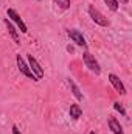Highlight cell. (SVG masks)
<instances>
[{"instance_id": "6da1fadb", "label": "cell", "mask_w": 132, "mask_h": 134, "mask_svg": "<svg viewBox=\"0 0 132 134\" xmlns=\"http://www.w3.org/2000/svg\"><path fill=\"white\" fill-rule=\"evenodd\" d=\"M82 61H84L86 67H89V70L93 72L95 75H99V73H101V67H99L98 61H97L95 56L90 55L89 52H84V53H82Z\"/></svg>"}, {"instance_id": "7a4b0ae2", "label": "cell", "mask_w": 132, "mask_h": 134, "mask_svg": "<svg viewBox=\"0 0 132 134\" xmlns=\"http://www.w3.org/2000/svg\"><path fill=\"white\" fill-rule=\"evenodd\" d=\"M6 14H8V19H11L17 27H19V30H20V33H28V27L25 25V22L22 20V17L19 16V13L16 11V9H13V8H8V11H6Z\"/></svg>"}, {"instance_id": "3957f363", "label": "cell", "mask_w": 132, "mask_h": 134, "mask_svg": "<svg viewBox=\"0 0 132 134\" xmlns=\"http://www.w3.org/2000/svg\"><path fill=\"white\" fill-rule=\"evenodd\" d=\"M89 14H90V19H92L95 24H98V25H101V27H107V25H109L107 17H104V16L99 13L93 5H90V6H89Z\"/></svg>"}, {"instance_id": "277c9868", "label": "cell", "mask_w": 132, "mask_h": 134, "mask_svg": "<svg viewBox=\"0 0 132 134\" xmlns=\"http://www.w3.org/2000/svg\"><path fill=\"white\" fill-rule=\"evenodd\" d=\"M16 61H17V67H19V72L23 75V76H27V78H31V80H34V81H37L36 80V76L33 75V72L30 70V67H28V64L23 61V58L20 56V55H16Z\"/></svg>"}, {"instance_id": "5b68a950", "label": "cell", "mask_w": 132, "mask_h": 134, "mask_svg": "<svg viewBox=\"0 0 132 134\" xmlns=\"http://www.w3.org/2000/svg\"><path fill=\"white\" fill-rule=\"evenodd\" d=\"M28 67L33 72V75L36 76V80H40L44 76V70H42V67L39 66V63L36 61V58L33 55H28Z\"/></svg>"}, {"instance_id": "8992f818", "label": "cell", "mask_w": 132, "mask_h": 134, "mask_svg": "<svg viewBox=\"0 0 132 134\" xmlns=\"http://www.w3.org/2000/svg\"><path fill=\"white\" fill-rule=\"evenodd\" d=\"M109 81H110V84L115 87V91H117L120 95H126V87H124L123 81H121L115 73H109Z\"/></svg>"}, {"instance_id": "52a82bcc", "label": "cell", "mask_w": 132, "mask_h": 134, "mask_svg": "<svg viewBox=\"0 0 132 134\" xmlns=\"http://www.w3.org/2000/svg\"><path fill=\"white\" fill-rule=\"evenodd\" d=\"M67 33H68L70 39H71L76 45H79V47H87V42H86V39H84V36H82L81 31H78V30L71 28V30H68Z\"/></svg>"}, {"instance_id": "ba28073f", "label": "cell", "mask_w": 132, "mask_h": 134, "mask_svg": "<svg viewBox=\"0 0 132 134\" xmlns=\"http://www.w3.org/2000/svg\"><path fill=\"white\" fill-rule=\"evenodd\" d=\"M109 128H110V131L113 134H124L123 126L120 125V122H118L115 117H110V119H109Z\"/></svg>"}, {"instance_id": "9c48e42d", "label": "cell", "mask_w": 132, "mask_h": 134, "mask_svg": "<svg viewBox=\"0 0 132 134\" xmlns=\"http://www.w3.org/2000/svg\"><path fill=\"white\" fill-rule=\"evenodd\" d=\"M5 25H6V28H8V33L11 34V37L16 41V44H20V39H19V34H17V30H16V27L8 20V19H5Z\"/></svg>"}, {"instance_id": "30bf717a", "label": "cell", "mask_w": 132, "mask_h": 134, "mask_svg": "<svg viewBox=\"0 0 132 134\" xmlns=\"http://www.w3.org/2000/svg\"><path fill=\"white\" fill-rule=\"evenodd\" d=\"M68 114L71 119L78 120L81 115H82V109L79 108V104H70V109H68Z\"/></svg>"}, {"instance_id": "8fae6325", "label": "cell", "mask_w": 132, "mask_h": 134, "mask_svg": "<svg viewBox=\"0 0 132 134\" xmlns=\"http://www.w3.org/2000/svg\"><path fill=\"white\" fill-rule=\"evenodd\" d=\"M68 84H70V89H71V92H73V95L78 98V100H82L84 97H82V94H81V91H79V87L75 84V81L73 80H68Z\"/></svg>"}, {"instance_id": "7c38bea8", "label": "cell", "mask_w": 132, "mask_h": 134, "mask_svg": "<svg viewBox=\"0 0 132 134\" xmlns=\"http://www.w3.org/2000/svg\"><path fill=\"white\" fill-rule=\"evenodd\" d=\"M104 3L107 5V8L110 11H118V6H120L118 0H104Z\"/></svg>"}, {"instance_id": "4fadbf2b", "label": "cell", "mask_w": 132, "mask_h": 134, "mask_svg": "<svg viewBox=\"0 0 132 134\" xmlns=\"http://www.w3.org/2000/svg\"><path fill=\"white\" fill-rule=\"evenodd\" d=\"M55 3L61 9H68L70 8V0H55Z\"/></svg>"}, {"instance_id": "5bb4252c", "label": "cell", "mask_w": 132, "mask_h": 134, "mask_svg": "<svg viewBox=\"0 0 132 134\" xmlns=\"http://www.w3.org/2000/svg\"><path fill=\"white\" fill-rule=\"evenodd\" d=\"M113 108H115V111H118V112H120L121 115H124V117L128 115V112H126V109H124V108H123V106H121V104H120L118 101H115V103H113Z\"/></svg>"}, {"instance_id": "9a60e30c", "label": "cell", "mask_w": 132, "mask_h": 134, "mask_svg": "<svg viewBox=\"0 0 132 134\" xmlns=\"http://www.w3.org/2000/svg\"><path fill=\"white\" fill-rule=\"evenodd\" d=\"M13 134H22V133H20V130H19L16 125H13Z\"/></svg>"}, {"instance_id": "2e32d148", "label": "cell", "mask_w": 132, "mask_h": 134, "mask_svg": "<svg viewBox=\"0 0 132 134\" xmlns=\"http://www.w3.org/2000/svg\"><path fill=\"white\" fill-rule=\"evenodd\" d=\"M120 2H121V3H128L129 0H120Z\"/></svg>"}, {"instance_id": "e0dca14e", "label": "cell", "mask_w": 132, "mask_h": 134, "mask_svg": "<svg viewBox=\"0 0 132 134\" xmlns=\"http://www.w3.org/2000/svg\"><path fill=\"white\" fill-rule=\"evenodd\" d=\"M89 134H97V133H95V131H90V133H89Z\"/></svg>"}]
</instances>
